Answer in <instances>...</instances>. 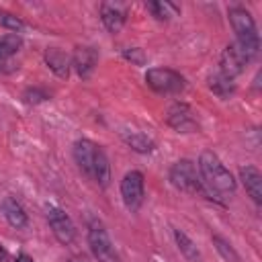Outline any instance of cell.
<instances>
[{
	"label": "cell",
	"mask_w": 262,
	"mask_h": 262,
	"mask_svg": "<svg viewBox=\"0 0 262 262\" xmlns=\"http://www.w3.org/2000/svg\"><path fill=\"white\" fill-rule=\"evenodd\" d=\"M199 170H201V180L203 184L213 192L219 194H233L235 192V178L233 174L225 168V164L213 154L211 149H205L199 158Z\"/></svg>",
	"instance_id": "obj_1"
},
{
	"label": "cell",
	"mask_w": 262,
	"mask_h": 262,
	"mask_svg": "<svg viewBox=\"0 0 262 262\" xmlns=\"http://www.w3.org/2000/svg\"><path fill=\"white\" fill-rule=\"evenodd\" d=\"M229 23H231V29L237 37V45L244 47L252 57L258 53L260 49V39H258V31H256V23L252 18V14L242 8V6H233L229 8Z\"/></svg>",
	"instance_id": "obj_2"
},
{
	"label": "cell",
	"mask_w": 262,
	"mask_h": 262,
	"mask_svg": "<svg viewBox=\"0 0 262 262\" xmlns=\"http://www.w3.org/2000/svg\"><path fill=\"white\" fill-rule=\"evenodd\" d=\"M170 182L188 194H203L207 199H211V190L203 184L201 176L196 174V168L190 160H178L176 164H172L170 168Z\"/></svg>",
	"instance_id": "obj_3"
},
{
	"label": "cell",
	"mask_w": 262,
	"mask_h": 262,
	"mask_svg": "<svg viewBox=\"0 0 262 262\" xmlns=\"http://www.w3.org/2000/svg\"><path fill=\"white\" fill-rule=\"evenodd\" d=\"M88 246H90L92 256L98 262H119V256L113 248V242L106 233V227L98 219H92L88 225Z\"/></svg>",
	"instance_id": "obj_4"
},
{
	"label": "cell",
	"mask_w": 262,
	"mask_h": 262,
	"mask_svg": "<svg viewBox=\"0 0 262 262\" xmlns=\"http://www.w3.org/2000/svg\"><path fill=\"white\" fill-rule=\"evenodd\" d=\"M145 82L160 94H174L184 88V78L170 68H151L145 72Z\"/></svg>",
	"instance_id": "obj_5"
},
{
	"label": "cell",
	"mask_w": 262,
	"mask_h": 262,
	"mask_svg": "<svg viewBox=\"0 0 262 262\" xmlns=\"http://www.w3.org/2000/svg\"><path fill=\"white\" fill-rule=\"evenodd\" d=\"M252 59V55L239 47L237 43H229L223 53H221V59H219V68H221V76H225L227 80H233L235 76H239L244 70H246V63Z\"/></svg>",
	"instance_id": "obj_6"
},
{
	"label": "cell",
	"mask_w": 262,
	"mask_h": 262,
	"mask_svg": "<svg viewBox=\"0 0 262 262\" xmlns=\"http://www.w3.org/2000/svg\"><path fill=\"white\" fill-rule=\"evenodd\" d=\"M121 196L129 211H137L143 203V174L131 170L121 180Z\"/></svg>",
	"instance_id": "obj_7"
},
{
	"label": "cell",
	"mask_w": 262,
	"mask_h": 262,
	"mask_svg": "<svg viewBox=\"0 0 262 262\" xmlns=\"http://www.w3.org/2000/svg\"><path fill=\"white\" fill-rule=\"evenodd\" d=\"M47 221H49V227H51V231L59 244L68 246L74 242L76 227H74V223L66 211H61L59 207H49L47 209Z\"/></svg>",
	"instance_id": "obj_8"
},
{
	"label": "cell",
	"mask_w": 262,
	"mask_h": 262,
	"mask_svg": "<svg viewBox=\"0 0 262 262\" xmlns=\"http://www.w3.org/2000/svg\"><path fill=\"white\" fill-rule=\"evenodd\" d=\"M166 123H168L172 129H176L178 133H192V131H196V127H199L196 121H194V115H192L190 106L184 104V102H176V104H172V106L168 108Z\"/></svg>",
	"instance_id": "obj_9"
},
{
	"label": "cell",
	"mask_w": 262,
	"mask_h": 262,
	"mask_svg": "<svg viewBox=\"0 0 262 262\" xmlns=\"http://www.w3.org/2000/svg\"><path fill=\"white\" fill-rule=\"evenodd\" d=\"M98 145H94L90 139H78L74 143V160L78 164V168L92 178V166H94V156H96Z\"/></svg>",
	"instance_id": "obj_10"
},
{
	"label": "cell",
	"mask_w": 262,
	"mask_h": 262,
	"mask_svg": "<svg viewBox=\"0 0 262 262\" xmlns=\"http://www.w3.org/2000/svg\"><path fill=\"white\" fill-rule=\"evenodd\" d=\"M98 61V53L92 47H76L74 55H72V68L78 72L80 78H88Z\"/></svg>",
	"instance_id": "obj_11"
},
{
	"label": "cell",
	"mask_w": 262,
	"mask_h": 262,
	"mask_svg": "<svg viewBox=\"0 0 262 262\" xmlns=\"http://www.w3.org/2000/svg\"><path fill=\"white\" fill-rule=\"evenodd\" d=\"M239 180L246 188V192L252 196L256 205L262 203V174L256 166H242L239 168Z\"/></svg>",
	"instance_id": "obj_12"
},
{
	"label": "cell",
	"mask_w": 262,
	"mask_h": 262,
	"mask_svg": "<svg viewBox=\"0 0 262 262\" xmlns=\"http://www.w3.org/2000/svg\"><path fill=\"white\" fill-rule=\"evenodd\" d=\"M45 63L49 66V70L53 74H57L59 78H68L70 68H72V59L68 57L66 51H61L59 47H47L45 51Z\"/></svg>",
	"instance_id": "obj_13"
},
{
	"label": "cell",
	"mask_w": 262,
	"mask_h": 262,
	"mask_svg": "<svg viewBox=\"0 0 262 262\" xmlns=\"http://www.w3.org/2000/svg\"><path fill=\"white\" fill-rule=\"evenodd\" d=\"M2 213H4L6 221H8L12 227H16V229L27 227V223H29V217H27L25 209H23L12 196H6V199L2 201Z\"/></svg>",
	"instance_id": "obj_14"
},
{
	"label": "cell",
	"mask_w": 262,
	"mask_h": 262,
	"mask_svg": "<svg viewBox=\"0 0 262 262\" xmlns=\"http://www.w3.org/2000/svg\"><path fill=\"white\" fill-rule=\"evenodd\" d=\"M100 18L108 33H119L125 25V12L117 4H102L100 6Z\"/></svg>",
	"instance_id": "obj_15"
},
{
	"label": "cell",
	"mask_w": 262,
	"mask_h": 262,
	"mask_svg": "<svg viewBox=\"0 0 262 262\" xmlns=\"http://www.w3.org/2000/svg\"><path fill=\"white\" fill-rule=\"evenodd\" d=\"M92 180H94L98 186H102V188H106V186H108V182H111V164H108L106 154H104L100 147L96 149V156H94Z\"/></svg>",
	"instance_id": "obj_16"
},
{
	"label": "cell",
	"mask_w": 262,
	"mask_h": 262,
	"mask_svg": "<svg viewBox=\"0 0 262 262\" xmlns=\"http://www.w3.org/2000/svg\"><path fill=\"white\" fill-rule=\"evenodd\" d=\"M174 239H176V244H178V250H180V254L188 260V262H199V258H201V254H199V248L194 246V242L184 233V231H180V229H174Z\"/></svg>",
	"instance_id": "obj_17"
},
{
	"label": "cell",
	"mask_w": 262,
	"mask_h": 262,
	"mask_svg": "<svg viewBox=\"0 0 262 262\" xmlns=\"http://www.w3.org/2000/svg\"><path fill=\"white\" fill-rule=\"evenodd\" d=\"M123 139H125V143H127L131 149H135L137 154H149V151H154V147H156V143H154L147 135L137 133V131H133V133H125Z\"/></svg>",
	"instance_id": "obj_18"
},
{
	"label": "cell",
	"mask_w": 262,
	"mask_h": 262,
	"mask_svg": "<svg viewBox=\"0 0 262 262\" xmlns=\"http://www.w3.org/2000/svg\"><path fill=\"white\" fill-rule=\"evenodd\" d=\"M147 10L158 18V20H170L172 16H178L180 8L168 0H160V2H147Z\"/></svg>",
	"instance_id": "obj_19"
},
{
	"label": "cell",
	"mask_w": 262,
	"mask_h": 262,
	"mask_svg": "<svg viewBox=\"0 0 262 262\" xmlns=\"http://www.w3.org/2000/svg\"><path fill=\"white\" fill-rule=\"evenodd\" d=\"M209 88H211L219 98H227V96L233 94V90H235L233 82L227 80V78L221 76V74H215V76L209 78Z\"/></svg>",
	"instance_id": "obj_20"
},
{
	"label": "cell",
	"mask_w": 262,
	"mask_h": 262,
	"mask_svg": "<svg viewBox=\"0 0 262 262\" xmlns=\"http://www.w3.org/2000/svg\"><path fill=\"white\" fill-rule=\"evenodd\" d=\"M213 244H215L217 252L221 254V258H223L225 262H239V254L233 250V246H231L225 237H221L219 233H213Z\"/></svg>",
	"instance_id": "obj_21"
},
{
	"label": "cell",
	"mask_w": 262,
	"mask_h": 262,
	"mask_svg": "<svg viewBox=\"0 0 262 262\" xmlns=\"http://www.w3.org/2000/svg\"><path fill=\"white\" fill-rule=\"evenodd\" d=\"M20 45H23V39H20L16 33H12V35H2V37H0V61L6 59L8 55L16 53V51L20 49Z\"/></svg>",
	"instance_id": "obj_22"
},
{
	"label": "cell",
	"mask_w": 262,
	"mask_h": 262,
	"mask_svg": "<svg viewBox=\"0 0 262 262\" xmlns=\"http://www.w3.org/2000/svg\"><path fill=\"white\" fill-rule=\"evenodd\" d=\"M0 25L4 29H10V31H23L25 29V23L18 16H14L10 12H4V10H0Z\"/></svg>",
	"instance_id": "obj_23"
},
{
	"label": "cell",
	"mask_w": 262,
	"mask_h": 262,
	"mask_svg": "<svg viewBox=\"0 0 262 262\" xmlns=\"http://www.w3.org/2000/svg\"><path fill=\"white\" fill-rule=\"evenodd\" d=\"M123 55H125V59H129V61L135 63V66H143V63H145V53H143V49H139V47H129V49L123 51Z\"/></svg>",
	"instance_id": "obj_24"
},
{
	"label": "cell",
	"mask_w": 262,
	"mask_h": 262,
	"mask_svg": "<svg viewBox=\"0 0 262 262\" xmlns=\"http://www.w3.org/2000/svg\"><path fill=\"white\" fill-rule=\"evenodd\" d=\"M47 98H49V94H47L45 90H41V88H27V90H25V100H27L29 104H37V102L47 100Z\"/></svg>",
	"instance_id": "obj_25"
},
{
	"label": "cell",
	"mask_w": 262,
	"mask_h": 262,
	"mask_svg": "<svg viewBox=\"0 0 262 262\" xmlns=\"http://www.w3.org/2000/svg\"><path fill=\"white\" fill-rule=\"evenodd\" d=\"M14 262H33V258H31V256H27V254H18Z\"/></svg>",
	"instance_id": "obj_26"
},
{
	"label": "cell",
	"mask_w": 262,
	"mask_h": 262,
	"mask_svg": "<svg viewBox=\"0 0 262 262\" xmlns=\"http://www.w3.org/2000/svg\"><path fill=\"white\" fill-rule=\"evenodd\" d=\"M70 262H88V258L86 256H74Z\"/></svg>",
	"instance_id": "obj_27"
}]
</instances>
